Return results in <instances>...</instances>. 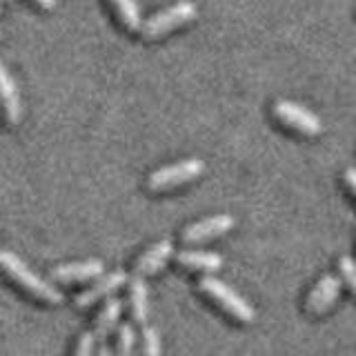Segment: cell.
I'll return each instance as SVG.
<instances>
[{"mask_svg": "<svg viewBox=\"0 0 356 356\" xmlns=\"http://www.w3.org/2000/svg\"><path fill=\"white\" fill-rule=\"evenodd\" d=\"M0 270H3L18 287H22L31 296L40 298L42 303H47V305H60L63 303L65 296H63L60 289L56 285H49L36 272H31L14 252H0Z\"/></svg>", "mask_w": 356, "mask_h": 356, "instance_id": "1", "label": "cell"}, {"mask_svg": "<svg viewBox=\"0 0 356 356\" xmlns=\"http://www.w3.org/2000/svg\"><path fill=\"white\" fill-rule=\"evenodd\" d=\"M198 289H200V294H205L209 300H214L220 309H225L227 314L234 316L236 321H241V323H252L254 321L256 312H254V307L248 303V300H245L241 294L234 292L229 285H225L222 281H218V278H214L211 274L200 278Z\"/></svg>", "mask_w": 356, "mask_h": 356, "instance_id": "2", "label": "cell"}, {"mask_svg": "<svg viewBox=\"0 0 356 356\" xmlns=\"http://www.w3.org/2000/svg\"><path fill=\"white\" fill-rule=\"evenodd\" d=\"M198 16V9L194 3H189V0H181L178 5H172L159 14L149 16L145 22H140V36L147 38V40H156V38H163L165 33H170L178 27L187 25V22H192L194 18Z\"/></svg>", "mask_w": 356, "mask_h": 356, "instance_id": "3", "label": "cell"}, {"mask_svg": "<svg viewBox=\"0 0 356 356\" xmlns=\"http://www.w3.org/2000/svg\"><path fill=\"white\" fill-rule=\"evenodd\" d=\"M203 172H205V163L200 159H185L181 163H174V165L156 170L147 178V187L152 192H165V189L181 187V185L196 181Z\"/></svg>", "mask_w": 356, "mask_h": 356, "instance_id": "4", "label": "cell"}, {"mask_svg": "<svg viewBox=\"0 0 356 356\" xmlns=\"http://www.w3.org/2000/svg\"><path fill=\"white\" fill-rule=\"evenodd\" d=\"M272 114L278 122H283L285 127L294 129L298 134H305V136H316L323 129L321 118L314 111H309L307 107L298 103H292V100H276L272 107Z\"/></svg>", "mask_w": 356, "mask_h": 356, "instance_id": "5", "label": "cell"}, {"mask_svg": "<svg viewBox=\"0 0 356 356\" xmlns=\"http://www.w3.org/2000/svg\"><path fill=\"white\" fill-rule=\"evenodd\" d=\"M127 281H129V276L122 272V270L109 272L105 276L100 274V276H96V283L94 285H89V289H85V292H81V294L74 298V303H76V307L87 309V307L100 303V300H105L107 296H111V294L116 292V289H120Z\"/></svg>", "mask_w": 356, "mask_h": 356, "instance_id": "6", "label": "cell"}, {"mask_svg": "<svg viewBox=\"0 0 356 356\" xmlns=\"http://www.w3.org/2000/svg\"><path fill=\"white\" fill-rule=\"evenodd\" d=\"M234 225H236V220H234V216H229V214L209 216V218H203L198 222H192V225H187L183 229V241L194 245V243H203L209 238H218L222 234H227Z\"/></svg>", "mask_w": 356, "mask_h": 356, "instance_id": "7", "label": "cell"}, {"mask_svg": "<svg viewBox=\"0 0 356 356\" xmlns=\"http://www.w3.org/2000/svg\"><path fill=\"white\" fill-rule=\"evenodd\" d=\"M341 289H343L341 276H334V274L321 276L307 296V312H312V314H323V312H327L341 296Z\"/></svg>", "mask_w": 356, "mask_h": 356, "instance_id": "8", "label": "cell"}, {"mask_svg": "<svg viewBox=\"0 0 356 356\" xmlns=\"http://www.w3.org/2000/svg\"><path fill=\"white\" fill-rule=\"evenodd\" d=\"M105 272L103 261H81V263H65L51 270V281L56 283H81V281H94L96 276Z\"/></svg>", "mask_w": 356, "mask_h": 356, "instance_id": "9", "label": "cell"}, {"mask_svg": "<svg viewBox=\"0 0 356 356\" xmlns=\"http://www.w3.org/2000/svg\"><path fill=\"white\" fill-rule=\"evenodd\" d=\"M0 103H3L5 116L11 125L22 118V103H20V92L14 83V78L9 76L7 67L0 63Z\"/></svg>", "mask_w": 356, "mask_h": 356, "instance_id": "10", "label": "cell"}, {"mask_svg": "<svg viewBox=\"0 0 356 356\" xmlns=\"http://www.w3.org/2000/svg\"><path fill=\"white\" fill-rule=\"evenodd\" d=\"M172 252H174L172 241L165 238V241L154 243L152 248L136 261V274L147 276V274H156L159 270H163L165 263L172 259Z\"/></svg>", "mask_w": 356, "mask_h": 356, "instance_id": "11", "label": "cell"}, {"mask_svg": "<svg viewBox=\"0 0 356 356\" xmlns=\"http://www.w3.org/2000/svg\"><path fill=\"white\" fill-rule=\"evenodd\" d=\"M176 263L185 267L189 272H205V274H214L222 267V256L214 252H194L187 250L176 256Z\"/></svg>", "mask_w": 356, "mask_h": 356, "instance_id": "12", "label": "cell"}, {"mask_svg": "<svg viewBox=\"0 0 356 356\" xmlns=\"http://www.w3.org/2000/svg\"><path fill=\"white\" fill-rule=\"evenodd\" d=\"M120 314H122V303L114 296H107L103 309H100L98 316H96V327H94L96 341H107L109 334L116 330Z\"/></svg>", "mask_w": 356, "mask_h": 356, "instance_id": "13", "label": "cell"}, {"mask_svg": "<svg viewBox=\"0 0 356 356\" xmlns=\"http://www.w3.org/2000/svg\"><path fill=\"white\" fill-rule=\"evenodd\" d=\"M129 283V309H131V318L138 325L147 323L149 314V303H147V283L140 274H136Z\"/></svg>", "mask_w": 356, "mask_h": 356, "instance_id": "14", "label": "cell"}, {"mask_svg": "<svg viewBox=\"0 0 356 356\" xmlns=\"http://www.w3.org/2000/svg\"><path fill=\"white\" fill-rule=\"evenodd\" d=\"M109 3L114 7L122 27L129 31H138L143 18H140V9L136 5V0H109Z\"/></svg>", "mask_w": 356, "mask_h": 356, "instance_id": "15", "label": "cell"}, {"mask_svg": "<svg viewBox=\"0 0 356 356\" xmlns=\"http://www.w3.org/2000/svg\"><path fill=\"white\" fill-rule=\"evenodd\" d=\"M134 341H136V334H134L131 325H120L118 327V339H116V352L118 354H131L134 352Z\"/></svg>", "mask_w": 356, "mask_h": 356, "instance_id": "16", "label": "cell"}, {"mask_svg": "<svg viewBox=\"0 0 356 356\" xmlns=\"http://www.w3.org/2000/svg\"><path fill=\"white\" fill-rule=\"evenodd\" d=\"M161 339H159V332L154 327H145L143 330V352L147 356H156L161 354Z\"/></svg>", "mask_w": 356, "mask_h": 356, "instance_id": "17", "label": "cell"}, {"mask_svg": "<svg viewBox=\"0 0 356 356\" xmlns=\"http://www.w3.org/2000/svg\"><path fill=\"white\" fill-rule=\"evenodd\" d=\"M339 272H341V281H345V285H348V289H356V278H354V261L352 256H343V259L339 261Z\"/></svg>", "mask_w": 356, "mask_h": 356, "instance_id": "18", "label": "cell"}, {"mask_svg": "<svg viewBox=\"0 0 356 356\" xmlns=\"http://www.w3.org/2000/svg\"><path fill=\"white\" fill-rule=\"evenodd\" d=\"M96 337H94V332H83L81 334V339H78V345L74 348L76 354H92L96 352Z\"/></svg>", "mask_w": 356, "mask_h": 356, "instance_id": "19", "label": "cell"}, {"mask_svg": "<svg viewBox=\"0 0 356 356\" xmlns=\"http://www.w3.org/2000/svg\"><path fill=\"white\" fill-rule=\"evenodd\" d=\"M354 176H356V172H354L352 167H350V170L345 172V183H348V189H350V194H354Z\"/></svg>", "mask_w": 356, "mask_h": 356, "instance_id": "20", "label": "cell"}, {"mask_svg": "<svg viewBox=\"0 0 356 356\" xmlns=\"http://www.w3.org/2000/svg\"><path fill=\"white\" fill-rule=\"evenodd\" d=\"M56 3H58V0H36V5L42 7V9H54Z\"/></svg>", "mask_w": 356, "mask_h": 356, "instance_id": "21", "label": "cell"}, {"mask_svg": "<svg viewBox=\"0 0 356 356\" xmlns=\"http://www.w3.org/2000/svg\"><path fill=\"white\" fill-rule=\"evenodd\" d=\"M96 352H98V354H103V356H105V354H107V356H109V354H111V350H109V348H107V345H103V348H98V350H96Z\"/></svg>", "mask_w": 356, "mask_h": 356, "instance_id": "22", "label": "cell"}, {"mask_svg": "<svg viewBox=\"0 0 356 356\" xmlns=\"http://www.w3.org/2000/svg\"><path fill=\"white\" fill-rule=\"evenodd\" d=\"M0 14H3V0H0Z\"/></svg>", "mask_w": 356, "mask_h": 356, "instance_id": "23", "label": "cell"}, {"mask_svg": "<svg viewBox=\"0 0 356 356\" xmlns=\"http://www.w3.org/2000/svg\"><path fill=\"white\" fill-rule=\"evenodd\" d=\"M7 3H14V0H7Z\"/></svg>", "mask_w": 356, "mask_h": 356, "instance_id": "24", "label": "cell"}]
</instances>
